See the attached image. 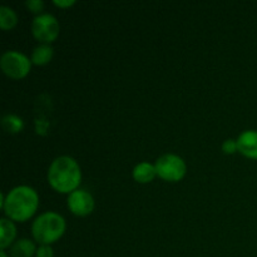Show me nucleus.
<instances>
[{
  "label": "nucleus",
  "instance_id": "obj_17",
  "mask_svg": "<svg viewBox=\"0 0 257 257\" xmlns=\"http://www.w3.org/2000/svg\"><path fill=\"white\" fill-rule=\"evenodd\" d=\"M222 151L227 155H232L237 151V142L235 140H226L222 143Z\"/></svg>",
  "mask_w": 257,
  "mask_h": 257
},
{
  "label": "nucleus",
  "instance_id": "obj_8",
  "mask_svg": "<svg viewBox=\"0 0 257 257\" xmlns=\"http://www.w3.org/2000/svg\"><path fill=\"white\" fill-rule=\"evenodd\" d=\"M237 151L247 158L257 160V131H245L238 136Z\"/></svg>",
  "mask_w": 257,
  "mask_h": 257
},
{
  "label": "nucleus",
  "instance_id": "obj_2",
  "mask_svg": "<svg viewBox=\"0 0 257 257\" xmlns=\"http://www.w3.org/2000/svg\"><path fill=\"white\" fill-rule=\"evenodd\" d=\"M82 180L79 165L69 156L55 158L48 170V182L57 192L72 193Z\"/></svg>",
  "mask_w": 257,
  "mask_h": 257
},
{
  "label": "nucleus",
  "instance_id": "obj_10",
  "mask_svg": "<svg viewBox=\"0 0 257 257\" xmlns=\"http://www.w3.org/2000/svg\"><path fill=\"white\" fill-rule=\"evenodd\" d=\"M35 252H37V247H35L34 242L28 238H20V240L15 241L10 250L12 257H33Z\"/></svg>",
  "mask_w": 257,
  "mask_h": 257
},
{
  "label": "nucleus",
  "instance_id": "obj_13",
  "mask_svg": "<svg viewBox=\"0 0 257 257\" xmlns=\"http://www.w3.org/2000/svg\"><path fill=\"white\" fill-rule=\"evenodd\" d=\"M18 17L12 8L3 5L0 7V27L3 30H10L17 25Z\"/></svg>",
  "mask_w": 257,
  "mask_h": 257
},
{
  "label": "nucleus",
  "instance_id": "obj_4",
  "mask_svg": "<svg viewBox=\"0 0 257 257\" xmlns=\"http://www.w3.org/2000/svg\"><path fill=\"white\" fill-rule=\"evenodd\" d=\"M32 60L18 50H8L0 58V68L12 79H22L30 72Z\"/></svg>",
  "mask_w": 257,
  "mask_h": 257
},
{
  "label": "nucleus",
  "instance_id": "obj_7",
  "mask_svg": "<svg viewBox=\"0 0 257 257\" xmlns=\"http://www.w3.org/2000/svg\"><path fill=\"white\" fill-rule=\"evenodd\" d=\"M68 208L77 216H87L94 208V200L87 191L75 190L68 196Z\"/></svg>",
  "mask_w": 257,
  "mask_h": 257
},
{
  "label": "nucleus",
  "instance_id": "obj_16",
  "mask_svg": "<svg viewBox=\"0 0 257 257\" xmlns=\"http://www.w3.org/2000/svg\"><path fill=\"white\" fill-rule=\"evenodd\" d=\"M35 257H54V252L50 245H40L37 248Z\"/></svg>",
  "mask_w": 257,
  "mask_h": 257
},
{
  "label": "nucleus",
  "instance_id": "obj_12",
  "mask_svg": "<svg viewBox=\"0 0 257 257\" xmlns=\"http://www.w3.org/2000/svg\"><path fill=\"white\" fill-rule=\"evenodd\" d=\"M53 48L49 44H40L32 53V63L35 65H44L52 60Z\"/></svg>",
  "mask_w": 257,
  "mask_h": 257
},
{
  "label": "nucleus",
  "instance_id": "obj_6",
  "mask_svg": "<svg viewBox=\"0 0 257 257\" xmlns=\"http://www.w3.org/2000/svg\"><path fill=\"white\" fill-rule=\"evenodd\" d=\"M157 176L162 180L170 181V182H177L182 180L186 175V163L185 161L177 155H163L157 160L155 165Z\"/></svg>",
  "mask_w": 257,
  "mask_h": 257
},
{
  "label": "nucleus",
  "instance_id": "obj_11",
  "mask_svg": "<svg viewBox=\"0 0 257 257\" xmlns=\"http://www.w3.org/2000/svg\"><path fill=\"white\" fill-rule=\"evenodd\" d=\"M157 176L155 165H151L148 162L138 163L133 168V178L140 183H148Z\"/></svg>",
  "mask_w": 257,
  "mask_h": 257
},
{
  "label": "nucleus",
  "instance_id": "obj_1",
  "mask_svg": "<svg viewBox=\"0 0 257 257\" xmlns=\"http://www.w3.org/2000/svg\"><path fill=\"white\" fill-rule=\"evenodd\" d=\"M38 205L39 197L34 188L29 186H18L5 196L3 210L10 220L25 222L34 215Z\"/></svg>",
  "mask_w": 257,
  "mask_h": 257
},
{
  "label": "nucleus",
  "instance_id": "obj_15",
  "mask_svg": "<svg viewBox=\"0 0 257 257\" xmlns=\"http://www.w3.org/2000/svg\"><path fill=\"white\" fill-rule=\"evenodd\" d=\"M28 9L33 13H39L42 12V9L44 8V3L42 0H27L25 2Z\"/></svg>",
  "mask_w": 257,
  "mask_h": 257
},
{
  "label": "nucleus",
  "instance_id": "obj_5",
  "mask_svg": "<svg viewBox=\"0 0 257 257\" xmlns=\"http://www.w3.org/2000/svg\"><path fill=\"white\" fill-rule=\"evenodd\" d=\"M59 23L54 15L45 13L39 14L33 19L32 33L35 39L42 44H50L59 35Z\"/></svg>",
  "mask_w": 257,
  "mask_h": 257
},
{
  "label": "nucleus",
  "instance_id": "obj_14",
  "mask_svg": "<svg viewBox=\"0 0 257 257\" xmlns=\"http://www.w3.org/2000/svg\"><path fill=\"white\" fill-rule=\"evenodd\" d=\"M2 127L8 133H18L24 127V122L20 117L15 114H7L2 119Z\"/></svg>",
  "mask_w": 257,
  "mask_h": 257
},
{
  "label": "nucleus",
  "instance_id": "obj_18",
  "mask_svg": "<svg viewBox=\"0 0 257 257\" xmlns=\"http://www.w3.org/2000/svg\"><path fill=\"white\" fill-rule=\"evenodd\" d=\"M54 3L57 7H60V8H65V7H72L73 4H75L74 0H54Z\"/></svg>",
  "mask_w": 257,
  "mask_h": 257
},
{
  "label": "nucleus",
  "instance_id": "obj_19",
  "mask_svg": "<svg viewBox=\"0 0 257 257\" xmlns=\"http://www.w3.org/2000/svg\"><path fill=\"white\" fill-rule=\"evenodd\" d=\"M0 257H8L7 252H5V250H2V251H0Z\"/></svg>",
  "mask_w": 257,
  "mask_h": 257
},
{
  "label": "nucleus",
  "instance_id": "obj_9",
  "mask_svg": "<svg viewBox=\"0 0 257 257\" xmlns=\"http://www.w3.org/2000/svg\"><path fill=\"white\" fill-rule=\"evenodd\" d=\"M17 236V227L10 221V218H2L0 220V247L2 250H5L10 243L14 241Z\"/></svg>",
  "mask_w": 257,
  "mask_h": 257
},
{
  "label": "nucleus",
  "instance_id": "obj_3",
  "mask_svg": "<svg viewBox=\"0 0 257 257\" xmlns=\"http://www.w3.org/2000/svg\"><path fill=\"white\" fill-rule=\"evenodd\" d=\"M65 220L59 213L47 211L34 220L32 225L33 237L40 245H50L63 236Z\"/></svg>",
  "mask_w": 257,
  "mask_h": 257
}]
</instances>
